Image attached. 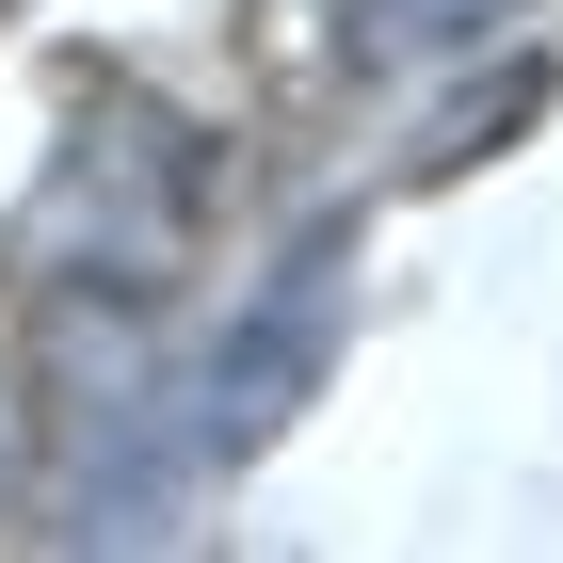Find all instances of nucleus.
<instances>
[{"instance_id":"f257e3e1","label":"nucleus","mask_w":563,"mask_h":563,"mask_svg":"<svg viewBox=\"0 0 563 563\" xmlns=\"http://www.w3.org/2000/svg\"><path fill=\"white\" fill-rule=\"evenodd\" d=\"M48 242H65V274L162 290V274L194 258V145H177L145 97L81 113V145H65V177H48Z\"/></svg>"},{"instance_id":"f03ea898","label":"nucleus","mask_w":563,"mask_h":563,"mask_svg":"<svg viewBox=\"0 0 563 563\" xmlns=\"http://www.w3.org/2000/svg\"><path fill=\"white\" fill-rule=\"evenodd\" d=\"M339 274H354V225H306L290 258H274V290L225 322L210 402H194V434H210V451H258V434L306 402V371H322V339H339Z\"/></svg>"},{"instance_id":"7ed1b4c3","label":"nucleus","mask_w":563,"mask_h":563,"mask_svg":"<svg viewBox=\"0 0 563 563\" xmlns=\"http://www.w3.org/2000/svg\"><path fill=\"white\" fill-rule=\"evenodd\" d=\"M499 0H339V33L371 48V65H402V48H451V33H483Z\"/></svg>"}]
</instances>
